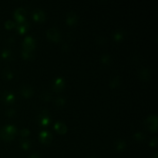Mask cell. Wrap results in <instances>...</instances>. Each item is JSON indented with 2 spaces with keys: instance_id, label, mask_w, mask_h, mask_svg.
Here are the masks:
<instances>
[{
  "instance_id": "obj_23",
  "label": "cell",
  "mask_w": 158,
  "mask_h": 158,
  "mask_svg": "<svg viewBox=\"0 0 158 158\" xmlns=\"http://www.w3.org/2000/svg\"><path fill=\"white\" fill-rule=\"evenodd\" d=\"M66 98L63 97H62V96H60V97H56L55 100H54V102H55V104L57 106H63V105L66 103Z\"/></svg>"
},
{
  "instance_id": "obj_31",
  "label": "cell",
  "mask_w": 158,
  "mask_h": 158,
  "mask_svg": "<svg viewBox=\"0 0 158 158\" xmlns=\"http://www.w3.org/2000/svg\"><path fill=\"white\" fill-rule=\"evenodd\" d=\"M157 144V137H154V138H153L152 140H151V142H150V145L152 147H156Z\"/></svg>"
},
{
  "instance_id": "obj_9",
  "label": "cell",
  "mask_w": 158,
  "mask_h": 158,
  "mask_svg": "<svg viewBox=\"0 0 158 158\" xmlns=\"http://www.w3.org/2000/svg\"><path fill=\"white\" fill-rule=\"evenodd\" d=\"M138 77L143 81H147L151 77V70L148 67H142L138 70Z\"/></svg>"
},
{
  "instance_id": "obj_3",
  "label": "cell",
  "mask_w": 158,
  "mask_h": 158,
  "mask_svg": "<svg viewBox=\"0 0 158 158\" xmlns=\"http://www.w3.org/2000/svg\"><path fill=\"white\" fill-rule=\"evenodd\" d=\"M35 46H36V41L35 39L30 35L25 37L23 41V49L32 51L35 48Z\"/></svg>"
},
{
  "instance_id": "obj_20",
  "label": "cell",
  "mask_w": 158,
  "mask_h": 158,
  "mask_svg": "<svg viewBox=\"0 0 158 158\" xmlns=\"http://www.w3.org/2000/svg\"><path fill=\"white\" fill-rule=\"evenodd\" d=\"M22 56L26 60H31V59L33 58V53H32V51L28 50V49H22Z\"/></svg>"
},
{
  "instance_id": "obj_18",
  "label": "cell",
  "mask_w": 158,
  "mask_h": 158,
  "mask_svg": "<svg viewBox=\"0 0 158 158\" xmlns=\"http://www.w3.org/2000/svg\"><path fill=\"white\" fill-rule=\"evenodd\" d=\"M2 77L5 79H6V80H11L13 77V73H12V71L9 67L4 68L2 69Z\"/></svg>"
},
{
  "instance_id": "obj_21",
  "label": "cell",
  "mask_w": 158,
  "mask_h": 158,
  "mask_svg": "<svg viewBox=\"0 0 158 158\" xmlns=\"http://www.w3.org/2000/svg\"><path fill=\"white\" fill-rule=\"evenodd\" d=\"M40 99L43 101H49L51 99V94L50 92L47 90H44L40 94Z\"/></svg>"
},
{
  "instance_id": "obj_16",
  "label": "cell",
  "mask_w": 158,
  "mask_h": 158,
  "mask_svg": "<svg viewBox=\"0 0 158 158\" xmlns=\"http://www.w3.org/2000/svg\"><path fill=\"white\" fill-rule=\"evenodd\" d=\"M3 100L7 104H12L15 101V96L12 93L6 91L3 94Z\"/></svg>"
},
{
  "instance_id": "obj_5",
  "label": "cell",
  "mask_w": 158,
  "mask_h": 158,
  "mask_svg": "<svg viewBox=\"0 0 158 158\" xmlns=\"http://www.w3.org/2000/svg\"><path fill=\"white\" fill-rule=\"evenodd\" d=\"M145 123L149 128V130L152 131H157V116L156 114L149 116L145 120Z\"/></svg>"
},
{
  "instance_id": "obj_24",
  "label": "cell",
  "mask_w": 158,
  "mask_h": 158,
  "mask_svg": "<svg viewBox=\"0 0 158 158\" xmlns=\"http://www.w3.org/2000/svg\"><path fill=\"white\" fill-rule=\"evenodd\" d=\"M20 145H21L22 148L24 150H28L31 147V142L29 140L27 139H23L20 140Z\"/></svg>"
},
{
  "instance_id": "obj_27",
  "label": "cell",
  "mask_w": 158,
  "mask_h": 158,
  "mask_svg": "<svg viewBox=\"0 0 158 158\" xmlns=\"http://www.w3.org/2000/svg\"><path fill=\"white\" fill-rule=\"evenodd\" d=\"M5 26H6V29H12L15 26V23L12 20L9 19L5 23Z\"/></svg>"
},
{
  "instance_id": "obj_4",
  "label": "cell",
  "mask_w": 158,
  "mask_h": 158,
  "mask_svg": "<svg viewBox=\"0 0 158 158\" xmlns=\"http://www.w3.org/2000/svg\"><path fill=\"white\" fill-rule=\"evenodd\" d=\"M46 36L52 41L57 42L61 38V32L57 28L52 27L46 31Z\"/></svg>"
},
{
  "instance_id": "obj_28",
  "label": "cell",
  "mask_w": 158,
  "mask_h": 158,
  "mask_svg": "<svg viewBox=\"0 0 158 158\" xmlns=\"http://www.w3.org/2000/svg\"><path fill=\"white\" fill-rule=\"evenodd\" d=\"M96 42H97V43L98 45H103L106 43V38L103 35H100V36L97 37Z\"/></svg>"
},
{
  "instance_id": "obj_36",
  "label": "cell",
  "mask_w": 158,
  "mask_h": 158,
  "mask_svg": "<svg viewBox=\"0 0 158 158\" xmlns=\"http://www.w3.org/2000/svg\"><path fill=\"white\" fill-rule=\"evenodd\" d=\"M88 158H97V157H96L95 156H89V157Z\"/></svg>"
},
{
  "instance_id": "obj_29",
  "label": "cell",
  "mask_w": 158,
  "mask_h": 158,
  "mask_svg": "<svg viewBox=\"0 0 158 158\" xmlns=\"http://www.w3.org/2000/svg\"><path fill=\"white\" fill-rule=\"evenodd\" d=\"M15 114V110L13 109V108H9L6 111V115L9 117H13Z\"/></svg>"
},
{
  "instance_id": "obj_34",
  "label": "cell",
  "mask_w": 158,
  "mask_h": 158,
  "mask_svg": "<svg viewBox=\"0 0 158 158\" xmlns=\"http://www.w3.org/2000/svg\"><path fill=\"white\" fill-rule=\"evenodd\" d=\"M68 49H69V46H68V45L66 44V43H64L63 46V47H62V49H63V50H67Z\"/></svg>"
},
{
  "instance_id": "obj_25",
  "label": "cell",
  "mask_w": 158,
  "mask_h": 158,
  "mask_svg": "<svg viewBox=\"0 0 158 158\" xmlns=\"http://www.w3.org/2000/svg\"><path fill=\"white\" fill-rule=\"evenodd\" d=\"M100 60H101L102 63L103 64H108L109 63H110L111 61V56L110 54L108 53H104L100 57Z\"/></svg>"
},
{
  "instance_id": "obj_14",
  "label": "cell",
  "mask_w": 158,
  "mask_h": 158,
  "mask_svg": "<svg viewBox=\"0 0 158 158\" xmlns=\"http://www.w3.org/2000/svg\"><path fill=\"white\" fill-rule=\"evenodd\" d=\"M66 21L69 25H73L78 21V16L74 12H69L66 15Z\"/></svg>"
},
{
  "instance_id": "obj_26",
  "label": "cell",
  "mask_w": 158,
  "mask_h": 158,
  "mask_svg": "<svg viewBox=\"0 0 158 158\" xmlns=\"http://www.w3.org/2000/svg\"><path fill=\"white\" fill-rule=\"evenodd\" d=\"M134 140H137V141H141L144 139V134H143V132H140V131H138V132L135 133L134 135Z\"/></svg>"
},
{
  "instance_id": "obj_7",
  "label": "cell",
  "mask_w": 158,
  "mask_h": 158,
  "mask_svg": "<svg viewBox=\"0 0 158 158\" xmlns=\"http://www.w3.org/2000/svg\"><path fill=\"white\" fill-rule=\"evenodd\" d=\"M26 11L23 7H19L15 9V12H14V17L16 19L17 23H19V22L26 19Z\"/></svg>"
},
{
  "instance_id": "obj_12",
  "label": "cell",
  "mask_w": 158,
  "mask_h": 158,
  "mask_svg": "<svg viewBox=\"0 0 158 158\" xmlns=\"http://www.w3.org/2000/svg\"><path fill=\"white\" fill-rule=\"evenodd\" d=\"M20 93L25 97H29L33 94V89L29 85H23L20 87Z\"/></svg>"
},
{
  "instance_id": "obj_30",
  "label": "cell",
  "mask_w": 158,
  "mask_h": 158,
  "mask_svg": "<svg viewBox=\"0 0 158 158\" xmlns=\"http://www.w3.org/2000/svg\"><path fill=\"white\" fill-rule=\"evenodd\" d=\"M20 134L23 137H27V136H29L30 134V131L28 129H26V128H23V129H22L20 131Z\"/></svg>"
},
{
  "instance_id": "obj_11",
  "label": "cell",
  "mask_w": 158,
  "mask_h": 158,
  "mask_svg": "<svg viewBox=\"0 0 158 158\" xmlns=\"http://www.w3.org/2000/svg\"><path fill=\"white\" fill-rule=\"evenodd\" d=\"M33 19L37 22H43L46 19V13L42 9H35L32 13Z\"/></svg>"
},
{
  "instance_id": "obj_13",
  "label": "cell",
  "mask_w": 158,
  "mask_h": 158,
  "mask_svg": "<svg viewBox=\"0 0 158 158\" xmlns=\"http://www.w3.org/2000/svg\"><path fill=\"white\" fill-rule=\"evenodd\" d=\"M54 128L60 134H64L67 131V127L65 124V123L62 121L56 122L54 125Z\"/></svg>"
},
{
  "instance_id": "obj_32",
  "label": "cell",
  "mask_w": 158,
  "mask_h": 158,
  "mask_svg": "<svg viewBox=\"0 0 158 158\" xmlns=\"http://www.w3.org/2000/svg\"><path fill=\"white\" fill-rule=\"evenodd\" d=\"M29 158H41V157H40L38 153H33V154L29 156Z\"/></svg>"
},
{
  "instance_id": "obj_22",
  "label": "cell",
  "mask_w": 158,
  "mask_h": 158,
  "mask_svg": "<svg viewBox=\"0 0 158 158\" xmlns=\"http://www.w3.org/2000/svg\"><path fill=\"white\" fill-rule=\"evenodd\" d=\"M1 55L2 56L4 59H6V60H11L12 57V52L10 50V49H3V50L2 51Z\"/></svg>"
},
{
  "instance_id": "obj_33",
  "label": "cell",
  "mask_w": 158,
  "mask_h": 158,
  "mask_svg": "<svg viewBox=\"0 0 158 158\" xmlns=\"http://www.w3.org/2000/svg\"><path fill=\"white\" fill-rule=\"evenodd\" d=\"M14 40H15L14 37L10 36V37H9L7 40H6V42H7V43H12L14 42Z\"/></svg>"
},
{
  "instance_id": "obj_10",
  "label": "cell",
  "mask_w": 158,
  "mask_h": 158,
  "mask_svg": "<svg viewBox=\"0 0 158 158\" xmlns=\"http://www.w3.org/2000/svg\"><path fill=\"white\" fill-rule=\"evenodd\" d=\"M15 26H16L17 30L19 31V33H24L29 28V23L27 20L25 19L23 21L19 22V23H16Z\"/></svg>"
},
{
  "instance_id": "obj_6",
  "label": "cell",
  "mask_w": 158,
  "mask_h": 158,
  "mask_svg": "<svg viewBox=\"0 0 158 158\" xmlns=\"http://www.w3.org/2000/svg\"><path fill=\"white\" fill-rule=\"evenodd\" d=\"M65 85H66L65 80L62 77H59L53 80V83H52V89L55 91H56V92H60V91L63 90V88L65 87Z\"/></svg>"
},
{
  "instance_id": "obj_35",
  "label": "cell",
  "mask_w": 158,
  "mask_h": 158,
  "mask_svg": "<svg viewBox=\"0 0 158 158\" xmlns=\"http://www.w3.org/2000/svg\"><path fill=\"white\" fill-rule=\"evenodd\" d=\"M152 158H158L157 157V153H154V155L152 156Z\"/></svg>"
},
{
  "instance_id": "obj_2",
  "label": "cell",
  "mask_w": 158,
  "mask_h": 158,
  "mask_svg": "<svg viewBox=\"0 0 158 158\" xmlns=\"http://www.w3.org/2000/svg\"><path fill=\"white\" fill-rule=\"evenodd\" d=\"M37 121L43 126H47L50 123V115H49V110L47 109L44 108L40 111V114L37 117Z\"/></svg>"
},
{
  "instance_id": "obj_1",
  "label": "cell",
  "mask_w": 158,
  "mask_h": 158,
  "mask_svg": "<svg viewBox=\"0 0 158 158\" xmlns=\"http://www.w3.org/2000/svg\"><path fill=\"white\" fill-rule=\"evenodd\" d=\"M17 132V129L13 125H6L0 128V138L6 141L12 140Z\"/></svg>"
},
{
  "instance_id": "obj_17",
  "label": "cell",
  "mask_w": 158,
  "mask_h": 158,
  "mask_svg": "<svg viewBox=\"0 0 158 158\" xmlns=\"http://www.w3.org/2000/svg\"><path fill=\"white\" fill-rule=\"evenodd\" d=\"M120 84V78L119 76H114L109 82V86L111 88H117Z\"/></svg>"
},
{
  "instance_id": "obj_15",
  "label": "cell",
  "mask_w": 158,
  "mask_h": 158,
  "mask_svg": "<svg viewBox=\"0 0 158 158\" xmlns=\"http://www.w3.org/2000/svg\"><path fill=\"white\" fill-rule=\"evenodd\" d=\"M127 143L123 139H118L114 142V148L117 151H122L126 148Z\"/></svg>"
},
{
  "instance_id": "obj_19",
  "label": "cell",
  "mask_w": 158,
  "mask_h": 158,
  "mask_svg": "<svg viewBox=\"0 0 158 158\" xmlns=\"http://www.w3.org/2000/svg\"><path fill=\"white\" fill-rule=\"evenodd\" d=\"M124 32L122 30H117L113 33V39L115 41H120L124 37Z\"/></svg>"
},
{
  "instance_id": "obj_8",
  "label": "cell",
  "mask_w": 158,
  "mask_h": 158,
  "mask_svg": "<svg viewBox=\"0 0 158 158\" xmlns=\"http://www.w3.org/2000/svg\"><path fill=\"white\" fill-rule=\"evenodd\" d=\"M40 141L45 144H48L50 143L52 140V136L49 131H43L40 133Z\"/></svg>"
}]
</instances>
